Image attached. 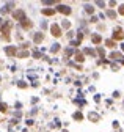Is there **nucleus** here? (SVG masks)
<instances>
[{
    "label": "nucleus",
    "mask_w": 124,
    "mask_h": 132,
    "mask_svg": "<svg viewBox=\"0 0 124 132\" xmlns=\"http://www.w3.org/2000/svg\"><path fill=\"white\" fill-rule=\"evenodd\" d=\"M50 30H52V35H54V36H60V35H61V30H60V27H58L57 24L52 25V27H50Z\"/></svg>",
    "instance_id": "1"
},
{
    "label": "nucleus",
    "mask_w": 124,
    "mask_h": 132,
    "mask_svg": "<svg viewBox=\"0 0 124 132\" xmlns=\"http://www.w3.org/2000/svg\"><path fill=\"white\" fill-rule=\"evenodd\" d=\"M122 30H121V28H116V30H115V33H113V38H115V39H122Z\"/></svg>",
    "instance_id": "2"
},
{
    "label": "nucleus",
    "mask_w": 124,
    "mask_h": 132,
    "mask_svg": "<svg viewBox=\"0 0 124 132\" xmlns=\"http://www.w3.org/2000/svg\"><path fill=\"white\" fill-rule=\"evenodd\" d=\"M58 11L63 13V14H69V13H71V8H69V6H65V5H61V6H58Z\"/></svg>",
    "instance_id": "3"
},
{
    "label": "nucleus",
    "mask_w": 124,
    "mask_h": 132,
    "mask_svg": "<svg viewBox=\"0 0 124 132\" xmlns=\"http://www.w3.org/2000/svg\"><path fill=\"white\" fill-rule=\"evenodd\" d=\"M14 17H16V19H22V21H24V19H25V17H24V11H16V13H14Z\"/></svg>",
    "instance_id": "4"
},
{
    "label": "nucleus",
    "mask_w": 124,
    "mask_h": 132,
    "mask_svg": "<svg viewBox=\"0 0 124 132\" xmlns=\"http://www.w3.org/2000/svg\"><path fill=\"white\" fill-rule=\"evenodd\" d=\"M55 13V9H42V14L44 16H52Z\"/></svg>",
    "instance_id": "5"
},
{
    "label": "nucleus",
    "mask_w": 124,
    "mask_h": 132,
    "mask_svg": "<svg viewBox=\"0 0 124 132\" xmlns=\"http://www.w3.org/2000/svg\"><path fill=\"white\" fill-rule=\"evenodd\" d=\"M93 43H94V44H99V43H101V36H99V35H94V36H93Z\"/></svg>",
    "instance_id": "6"
},
{
    "label": "nucleus",
    "mask_w": 124,
    "mask_h": 132,
    "mask_svg": "<svg viewBox=\"0 0 124 132\" xmlns=\"http://www.w3.org/2000/svg\"><path fill=\"white\" fill-rule=\"evenodd\" d=\"M6 54H8V55H14V54H16V49H14V47H8V49H6Z\"/></svg>",
    "instance_id": "7"
},
{
    "label": "nucleus",
    "mask_w": 124,
    "mask_h": 132,
    "mask_svg": "<svg viewBox=\"0 0 124 132\" xmlns=\"http://www.w3.org/2000/svg\"><path fill=\"white\" fill-rule=\"evenodd\" d=\"M22 25H24L25 28H30V27H32V22H28L27 19H24V21H22Z\"/></svg>",
    "instance_id": "8"
},
{
    "label": "nucleus",
    "mask_w": 124,
    "mask_h": 132,
    "mask_svg": "<svg viewBox=\"0 0 124 132\" xmlns=\"http://www.w3.org/2000/svg\"><path fill=\"white\" fill-rule=\"evenodd\" d=\"M42 41V35L41 33H38L36 36H35V43H41Z\"/></svg>",
    "instance_id": "9"
},
{
    "label": "nucleus",
    "mask_w": 124,
    "mask_h": 132,
    "mask_svg": "<svg viewBox=\"0 0 124 132\" xmlns=\"http://www.w3.org/2000/svg\"><path fill=\"white\" fill-rule=\"evenodd\" d=\"M75 60H77V61H83V55L77 52V55H75Z\"/></svg>",
    "instance_id": "10"
},
{
    "label": "nucleus",
    "mask_w": 124,
    "mask_h": 132,
    "mask_svg": "<svg viewBox=\"0 0 124 132\" xmlns=\"http://www.w3.org/2000/svg\"><path fill=\"white\" fill-rule=\"evenodd\" d=\"M107 14H108V17H112V19H113V17H116V13H115V11H108Z\"/></svg>",
    "instance_id": "11"
},
{
    "label": "nucleus",
    "mask_w": 124,
    "mask_h": 132,
    "mask_svg": "<svg viewBox=\"0 0 124 132\" xmlns=\"http://www.w3.org/2000/svg\"><path fill=\"white\" fill-rule=\"evenodd\" d=\"M74 118H75V120H82V118H83V115H82V113H75Z\"/></svg>",
    "instance_id": "12"
},
{
    "label": "nucleus",
    "mask_w": 124,
    "mask_h": 132,
    "mask_svg": "<svg viewBox=\"0 0 124 132\" xmlns=\"http://www.w3.org/2000/svg\"><path fill=\"white\" fill-rule=\"evenodd\" d=\"M119 14H122V16H124V5H121V6H119Z\"/></svg>",
    "instance_id": "13"
},
{
    "label": "nucleus",
    "mask_w": 124,
    "mask_h": 132,
    "mask_svg": "<svg viewBox=\"0 0 124 132\" xmlns=\"http://www.w3.org/2000/svg\"><path fill=\"white\" fill-rule=\"evenodd\" d=\"M0 110H2V112L6 110V105H5V104H0Z\"/></svg>",
    "instance_id": "14"
},
{
    "label": "nucleus",
    "mask_w": 124,
    "mask_h": 132,
    "mask_svg": "<svg viewBox=\"0 0 124 132\" xmlns=\"http://www.w3.org/2000/svg\"><path fill=\"white\" fill-rule=\"evenodd\" d=\"M107 46H108V47H115V43H113V41H107Z\"/></svg>",
    "instance_id": "15"
},
{
    "label": "nucleus",
    "mask_w": 124,
    "mask_h": 132,
    "mask_svg": "<svg viewBox=\"0 0 124 132\" xmlns=\"http://www.w3.org/2000/svg\"><path fill=\"white\" fill-rule=\"evenodd\" d=\"M90 120H97V115H94V113H91V115H90Z\"/></svg>",
    "instance_id": "16"
},
{
    "label": "nucleus",
    "mask_w": 124,
    "mask_h": 132,
    "mask_svg": "<svg viewBox=\"0 0 124 132\" xmlns=\"http://www.w3.org/2000/svg\"><path fill=\"white\" fill-rule=\"evenodd\" d=\"M112 58H119V54H112Z\"/></svg>",
    "instance_id": "17"
},
{
    "label": "nucleus",
    "mask_w": 124,
    "mask_h": 132,
    "mask_svg": "<svg viewBox=\"0 0 124 132\" xmlns=\"http://www.w3.org/2000/svg\"><path fill=\"white\" fill-rule=\"evenodd\" d=\"M122 49H124V46H122Z\"/></svg>",
    "instance_id": "18"
}]
</instances>
